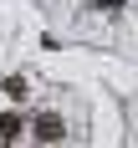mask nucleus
<instances>
[{"label": "nucleus", "instance_id": "nucleus-1", "mask_svg": "<svg viewBox=\"0 0 138 148\" xmlns=\"http://www.w3.org/2000/svg\"><path fill=\"white\" fill-rule=\"evenodd\" d=\"M36 138H41V143H56V138H67V123H61L56 112H41V118H36Z\"/></svg>", "mask_w": 138, "mask_h": 148}, {"label": "nucleus", "instance_id": "nucleus-2", "mask_svg": "<svg viewBox=\"0 0 138 148\" xmlns=\"http://www.w3.org/2000/svg\"><path fill=\"white\" fill-rule=\"evenodd\" d=\"M0 92H5L10 102H26V97H31V87H26V77H21V72H15V77H5V87H0Z\"/></svg>", "mask_w": 138, "mask_h": 148}, {"label": "nucleus", "instance_id": "nucleus-3", "mask_svg": "<svg viewBox=\"0 0 138 148\" xmlns=\"http://www.w3.org/2000/svg\"><path fill=\"white\" fill-rule=\"evenodd\" d=\"M15 133H21V118H15V112H5V118H0V148H10Z\"/></svg>", "mask_w": 138, "mask_h": 148}, {"label": "nucleus", "instance_id": "nucleus-4", "mask_svg": "<svg viewBox=\"0 0 138 148\" xmlns=\"http://www.w3.org/2000/svg\"><path fill=\"white\" fill-rule=\"evenodd\" d=\"M97 10H107V15H118V10H123V0H97Z\"/></svg>", "mask_w": 138, "mask_h": 148}]
</instances>
